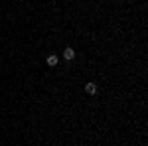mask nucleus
Instances as JSON below:
<instances>
[{
	"instance_id": "1",
	"label": "nucleus",
	"mask_w": 148,
	"mask_h": 146,
	"mask_svg": "<svg viewBox=\"0 0 148 146\" xmlns=\"http://www.w3.org/2000/svg\"><path fill=\"white\" fill-rule=\"evenodd\" d=\"M63 57H65L67 61H71V59L75 57V51H73V47H65V51H63Z\"/></svg>"
},
{
	"instance_id": "2",
	"label": "nucleus",
	"mask_w": 148,
	"mask_h": 146,
	"mask_svg": "<svg viewBox=\"0 0 148 146\" xmlns=\"http://www.w3.org/2000/svg\"><path fill=\"white\" fill-rule=\"evenodd\" d=\"M85 91H87L89 95H95V93H97V85H95V83H87V85H85Z\"/></svg>"
},
{
	"instance_id": "3",
	"label": "nucleus",
	"mask_w": 148,
	"mask_h": 146,
	"mask_svg": "<svg viewBox=\"0 0 148 146\" xmlns=\"http://www.w3.org/2000/svg\"><path fill=\"white\" fill-rule=\"evenodd\" d=\"M47 65H49V67H53V65H57V56H53V53H51V56H47Z\"/></svg>"
}]
</instances>
